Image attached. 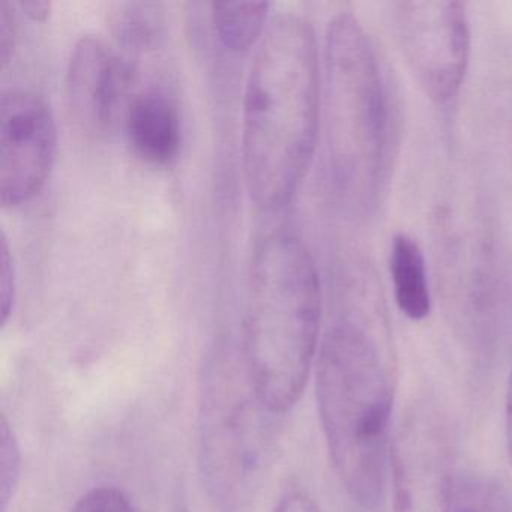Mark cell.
<instances>
[{
    "instance_id": "6da1fadb",
    "label": "cell",
    "mask_w": 512,
    "mask_h": 512,
    "mask_svg": "<svg viewBox=\"0 0 512 512\" xmlns=\"http://www.w3.org/2000/svg\"><path fill=\"white\" fill-rule=\"evenodd\" d=\"M395 355L379 296H364L329 326L316 364V400L329 457L347 494L379 505L388 472Z\"/></svg>"
},
{
    "instance_id": "7a4b0ae2",
    "label": "cell",
    "mask_w": 512,
    "mask_h": 512,
    "mask_svg": "<svg viewBox=\"0 0 512 512\" xmlns=\"http://www.w3.org/2000/svg\"><path fill=\"white\" fill-rule=\"evenodd\" d=\"M319 47L298 14L274 17L260 40L245 89L242 158L251 202L283 208L301 187L320 125Z\"/></svg>"
},
{
    "instance_id": "3957f363",
    "label": "cell",
    "mask_w": 512,
    "mask_h": 512,
    "mask_svg": "<svg viewBox=\"0 0 512 512\" xmlns=\"http://www.w3.org/2000/svg\"><path fill=\"white\" fill-rule=\"evenodd\" d=\"M320 319L322 287L310 250L292 233H269L251 259L241 358L275 415L289 412L307 386Z\"/></svg>"
},
{
    "instance_id": "277c9868",
    "label": "cell",
    "mask_w": 512,
    "mask_h": 512,
    "mask_svg": "<svg viewBox=\"0 0 512 512\" xmlns=\"http://www.w3.org/2000/svg\"><path fill=\"white\" fill-rule=\"evenodd\" d=\"M326 133L332 184L355 211L376 202L388 161L389 104L370 37L352 14L326 34Z\"/></svg>"
},
{
    "instance_id": "5b68a950",
    "label": "cell",
    "mask_w": 512,
    "mask_h": 512,
    "mask_svg": "<svg viewBox=\"0 0 512 512\" xmlns=\"http://www.w3.org/2000/svg\"><path fill=\"white\" fill-rule=\"evenodd\" d=\"M277 416L257 397L242 358L221 353L212 359L200 389V470L221 511H238L253 496L271 455Z\"/></svg>"
},
{
    "instance_id": "8992f818",
    "label": "cell",
    "mask_w": 512,
    "mask_h": 512,
    "mask_svg": "<svg viewBox=\"0 0 512 512\" xmlns=\"http://www.w3.org/2000/svg\"><path fill=\"white\" fill-rule=\"evenodd\" d=\"M398 40L410 70L439 109L457 103L470 58L466 7L451 0L398 2Z\"/></svg>"
},
{
    "instance_id": "52a82bcc",
    "label": "cell",
    "mask_w": 512,
    "mask_h": 512,
    "mask_svg": "<svg viewBox=\"0 0 512 512\" xmlns=\"http://www.w3.org/2000/svg\"><path fill=\"white\" fill-rule=\"evenodd\" d=\"M451 461L445 416L427 401L413 404L389 448L394 512H451Z\"/></svg>"
},
{
    "instance_id": "ba28073f",
    "label": "cell",
    "mask_w": 512,
    "mask_h": 512,
    "mask_svg": "<svg viewBox=\"0 0 512 512\" xmlns=\"http://www.w3.org/2000/svg\"><path fill=\"white\" fill-rule=\"evenodd\" d=\"M58 131L41 95L10 89L0 101V202L16 208L34 199L55 164Z\"/></svg>"
},
{
    "instance_id": "9c48e42d",
    "label": "cell",
    "mask_w": 512,
    "mask_h": 512,
    "mask_svg": "<svg viewBox=\"0 0 512 512\" xmlns=\"http://www.w3.org/2000/svg\"><path fill=\"white\" fill-rule=\"evenodd\" d=\"M128 70L107 41L85 35L74 44L67 68L71 115L85 133L103 134L115 119Z\"/></svg>"
},
{
    "instance_id": "30bf717a",
    "label": "cell",
    "mask_w": 512,
    "mask_h": 512,
    "mask_svg": "<svg viewBox=\"0 0 512 512\" xmlns=\"http://www.w3.org/2000/svg\"><path fill=\"white\" fill-rule=\"evenodd\" d=\"M127 134L137 157L154 166H167L181 149L178 109L163 92L137 95L128 109Z\"/></svg>"
},
{
    "instance_id": "8fae6325",
    "label": "cell",
    "mask_w": 512,
    "mask_h": 512,
    "mask_svg": "<svg viewBox=\"0 0 512 512\" xmlns=\"http://www.w3.org/2000/svg\"><path fill=\"white\" fill-rule=\"evenodd\" d=\"M389 271L401 313L413 322L427 319L431 313L427 266L418 242L406 233H398L392 239Z\"/></svg>"
},
{
    "instance_id": "7c38bea8",
    "label": "cell",
    "mask_w": 512,
    "mask_h": 512,
    "mask_svg": "<svg viewBox=\"0 0 512 512\" xmlns=\"http://www.w3.org/2000/svg\"><path fill=\"white\" fill-rule=\"evenodd\" d=\"M268 10L266 2H215L212 4V23L227 49L244 52L266 31Z\"/></svg>"
},
{
    "instance_id": "4fadbf2b",
    "label": "cell",
    "mask_w": 512,
    "mask_h": 512,
    "mask_svg": "<svg viewBox=\"0 0 512 512\" xmlns=\"http://www.w3.org/2000/svg\"><path fill=\"white\" fill-rule=\"evenodd\" d=\"M113 32L122 46L145 50L157 44L164 29V11L152 2H121L112 11Z\"/></svg>"
},
{
    "instance_id": "5bb4252c",
    "label": "cell",
    "mask_w": 512,
    "mask_h": 512,
    "mask_svg": "<svg viewBox=\"0 0 512 512\" xmlns=\"http://www.w3.org/2000/svg\"><path fill=\"white\" fill-rule=\"evenodd\" d=\"M451 512H512V497L494 479L467 473L455 479Z\"/></svg>"
},
{
    "instance_id": "9a60e30c",
    "label": "cell",
    "mask_w": 512,
    "mask_h": 512,
    "mask_svg": "<svg viewBox=\"0 0 512 512\" xmlns=\"http://www.w3.org/2000/svg\"><path fill=\"white\" fill-rule=\"evenodd\" d=\"M0 437V499L2 512H8L22 476V455L16 434L5 416L0 422Z\"/></svg>"
},
{
    "instance_id": "2e32d148",
    "label": "cell",
    "mask_w": 512,
    "mask_h": 512,
    "mask_svg": "<svg viewBox=\"0 0 512 512\" xmlns=\"http://www.w3.org/2000/svg\"><path fill=\"white\" fill-rule=\"evenodd\" d=\"M70 512H137L131 497L116 485H98L86 491Z\"/></svg>"
},
{
    "instance_id": "e0dca14e",
    "label": "cell",
    "mask_w": 512,
    "mask_h": 512,
    "mask_svg": "<svg viewBox=\"0 0 512 512\" xmlns=\"http://www.w3.org/2000/svg\"><path fill=\"white\" fill-rule=\"evenodd\" d=\"M2 257H0V263H2V269H0V305H2V326L10 319L11 311L14 308V299H16V269H14V260L11 256L10 245H8V239L2 238Z\"/></svg>"
},
{
    "instance_id": "ac0fdd59",
    "label": "cell",
    "mask_w": 512,
    "mask_h": 512,
    "mask_svg": "<svg viewBox=\"0 0 512 512\" xmlns=\"http://www.w3.org/2000/svg\"><path fill=\"white\" fill-rule=\"evenodd\" d=\"M17 20L14 5L4 2L0 8V64L7 67L16 47Z\"/></svg>"
},
{
    "instance_id": "d6986e66",
    "label": "cell",
    "mask_w": 512,
    "mask_h": 512,
    "mask_svg": "<svg viewBox=\"0 0 512 512\" xmlns=\"http://www.w3.org/2000/svg\"><path fill=\"white\" fill-rule=\"evenodd\" d=\"M274 512H322L317 503L305 491L287 490L275 505Z\"/></svg>"
},
{
    "instance_id": "ffe728a7",
    "label": "cell",
    "mask_w": 512,
    "mask_h": 512,
    "mask_svg": "<svg viewBox=\"0 0 512 512\" xmlns=\"http://www.w3.org/2000/svg\"><path fill=\"white\" fill-rule=\"evenodd\" d=\"M20 8L29 19L35 22H43L50 16L52 11V4L46 0H29V2H20Z\"/></svg>"
},
{
    "instance_id": "44dd1931",
    "label": "cell",
    "mask_w": 512,
    "mask_h": 512,
    "mask_svg": "<svg viewBox=\"0 0 512 512\" xmlns=\"http://www.w3.org/2000/svg\"><path fill=\"white\" fill-rule=\"evenodd\" d=\"M506 449H508L509 461L512 464V373L509 376L508 392H506Z\"/></svg>"
}]
</instances>
